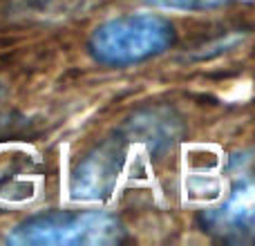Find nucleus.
<instances>
[{"label":"nucleus","mask_w":255,"mask_h":246,"mask_svg":"<svg viewBox=\"0 0 255 246\" xmlns=\"http://www.w3.org/2000/svg\"><path fill=\"white\" fill-rule=\"evenodd\" d=\"M175 43V27L159 13H126L99 25L90 36V54L101 65H132L159 56Z\"/></svg>","instance_id":"f257e3e1"},{"label":"nucleus","mask_w":255,"mask_h":246,"mask_svg":"<svg viewBox=\"0 0 255 246\" xmlns=\"http://www.w3.org/2000/svg\"><path fill=\"white\" fill-rule=\"evenodd\" d=\"M208 231L226 240H255V181H242L217 208L204 215Z\"/></svg>","instance_id":"7ed1b4c3"},{"label":"nucleus","mask_w":255,"mask_h":246,"mask_svg":"<svg viewBox=\"0 0 255 246\" xmlns=\"http://www.w3.org/2000/svg\"><path fill=\"white\" fill-rule=\"evenodd\" d=\"M145 2L166 11H211V9L249 2V0H145Z\"/></svg>","instance_id":"39448f33"},{"label":"nucleus","mask_w":255,"mask_h":246,"mask_svg":"<svg viewBox=\"0 0 255 246\" xmlns=\"http://www.w3.org/2000/svg\"><path fill=\"white\" fill-rule=\"evenodd\" d=\"M117 170V154L101 150L99 154L88 157L79 168L74 170L70 181L72 197L74 199H99L112 188Z\"/></svg>","instance_id":"20e7f679"},{"label":"nucleus","mask_w":255,"mask_h":246,"mask_svg":"<svg viewBox=\"0 0 255 246\" xmlns=\"http://www.w3.org/2000/svg\"><path fill=\"white\" fill-rule=\"evenodd\" d=\"M124 226L101 211H52L22 220L7 235L18 246H103L124 240Z\"/></svg>","instance_id":"f03ea898"}]
</instances>
